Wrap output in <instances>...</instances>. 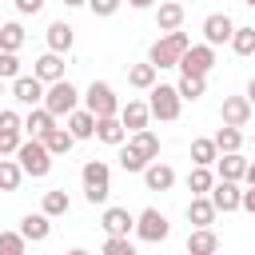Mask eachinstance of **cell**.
I'll return each instance as SVG.
<instances>
[{
  "instance_id": "obj_16",
  "label": "cell",
  "mask_w": 255,
  "mask_h": 255,
  "mask_svg": "<svg viewBox=\"0 0 255 255\" xmlns=\"http://www.w3.org/2000/svg\"><path fill=\"white\" fill-rule=\"evenodd\" d=\"M64 128L76 135V143H80V139H96V116H92L84 104H80V108H72V112L64 116Z\"/></svg>"
},
{
  "instance_id": "obj_12",
  "label": "cell",
  "mask_w": 255,
  "mask_h": 255,
  "mask_svg": "<svg viewBox=\"0 0 255 255\" xmlns=\"http://www.w3.org/2000/svg\"><path fill=\"white\" fill-rule=\"evenodd\" d=\"M100 227L104 235H131L135 227V215L128 207H116V203H104V215H100Z\"/></svg>"
},
{
  "instance_id": "obj_30",
  "label": "cell",
  "mask_w": 255,
  "mask_h": 255,
  "mask_svg": "<svg viewBox=\"0 0 255 255\" xmlns=\"http://www.w3.org/2000/svg\"><path fill=\"white\" fill-rule=\"evenodd\" d=\"M44 147H48L52 155H68V151L76 147V135H72V131H68L64 124H56V128H52V131L44 135Z\"/></svg>"
},
{
  "instance_id": "obj_4",
  "label": "cell",
  "mask_w": 255,
  "mask_h": 255,
  "mask_svg": "<svg viewBox=\"0 0 255 255\" xmlns=\"http://www.w3.org/2000/svg\"><path fill=\"white\" fill-rule=\"evenodd\" d=\"M147 108H151V120H163V124H171V120H179V112H183V96L175 92V84H151L147 88Z\"/></svg>"
},
{
  "instance_id": "obj_21",
  "label": "cell",
  "mask_w": 255,
  "mask_h": 255,
  "mask_svg": "<svg viewBox=\"0 0 255 255\" xmlns=\"http://www.w3.org/2000/svg\"><path fill=\"white\" fill-rule=\"evenodd\" d=\"M60 120L44 108V104H36V108H28V116H24V135H36V139H44L52 128H56Z\"/></svg>"
},
{
  "instance_id": "obj_45",
  "label": "cell",
  "mask_w": 255,
  "mask_h": 255,
  "mask_svg": "<svg viewBox=\"0 0 255 255\" xmlns=\"http://www.w3.org/2000/svg\"><path fill=\"white\" fill-rule=\"evenodd\" d=\"M124 4H131V8H139V12H147V8H155L159 0H124Z\"/></svg>"
},
{
  "instance_id": "obj_6",
  "label": "cell",
  "mask_w": 255,
  "mask_h": 255,
  "mask_svg": "<svg viewBox=\"0 0 255 255\" xmlns=\"http://www.w3.org/2000/svg\"><path fill=\"white\" fill-rule=\"evenodd\" d=\"M80 104L92 112V116H116L120 112V96L108 80H92L84 92H80Z\"/></svg>"
},
{
  "instance_id": "obj_8",
  "label": "cell",
  "mask_w": 255,
  "mask_h": 255,
  "mask_svg": "<svg viewBox=\"0 0 255 255\" xmlns=\"http://www.w3.org/2000/svg\"><path fill=\"white\" fill-rule=\"evenodd\" d=\"M179 76H207L215 68V48L203 40V44H187V52L179 56Z\"/></svg>"
},
{
  "instance_id": "obj_49",
  "label": "cell",
  "mask_w": 255,
  "mask_h": 255,
  "mask_svg": "<svg viewBox=\"0 0 255 255\" xmlns=\"http://www.w3.org/2000/svg\"><path fill=\"white\" fill-rule=\"evenodd\" d=\"M4 84H8V80H4V76H0V96H4Z\"/></svg>"
},
{
  "instance_id": "obj_13",
  "label": "cell",
  "mask_w": 255,
  "mask_h": 255,
  "mask_svg": "<svg viewBox=\"0 0 255 255\" xmlns=\"http://www.w3.org/2000/svg\"><path fill=\"white\" fill-rule=\"evenodd\" d=\"M231 32H235V20H231L227 12H211V16H203V40H207L211 48L227 44Z\"/></svg>"
},
{
  "instance_id": "obj_46",
  "label": "cell",
  "mask_w": 255,
  "mask_h": 255,
  "mask_svg": "<svg viewBox=\"0 0 255 255\" xmlns=\"http://www.w3.org/2000/svg\"><path fill=\"white\" fill-rule=\"evenodd\" d=\"M243 183H255V159H247V167H243Z\"/></svg>"
},
{
  "instance_id": "obj_39",
  "label": "cell",
  "mask_w": 255,
  "mask_h": 255,
  "mask_svg": "<svg viewBox=\"0 0 255 255\" xmlns=\"http://www.w3.org/2000/svg\"><path fill=\"white\" fill-rule=\"evenodd\" d=\"M120 167H124V171H131V175H139V171L147 167V159H139L128 143H120Z\"/></svg>"
},
{
  "instance_id": "obj_23",
  "label": "cell",
  "mask_w": 255,
  "mask_h": 255,
  "mask_svg": "<svg viewBox=\"0 0 255 255\" xmlns=\"http://www.w3.org/2000/svg\"><path fill=\"white\" fill-rule=\"evenodd\" d=\"M211 167H215L219 179H235V183H243V167H247V159H243V151H219Z\"/></svg>"
},
{
  "instance_id": "obj_32",
  "label": "cell",
  "mask_w": 255,
  "mask_h": 255,
  "mask_svg": "<svg viewBox=\"0 0 255 255\" xmlns=\"http://www.w3.org/2000/svg\"><path fill=\"white\" fill-rule=\"evenodd\" d=\"M20 183H24V167L16 159L0 155V191H20Z\"/></svg>"
},
{
  "instance_id": "obj_1",
  "label": "cell",
  "mask_w": 255,
  "mask_h": 255,
  "mask_svg": "<svg viewBox=\"0 0 255 255\" xmlns=\"http://www.w3.org/2000/svg\"><path fill=\"white\" fill-rule=\"evenodd\" d=\"M80 183H84V199L96 207H104L108 203V195H112V167L104 163V159H88L84 167H80Z\"/></svg>"
},
{
  "instance_id": "obj_24",
  "label": "cell",
  "mask_w": 255,
  "mask_h": 255,
  "mask_svg": "<svg viewBox=\"0 0 255 255\" xmlns=\"http://www.w3.org/2000/svg\"><path fill=\"white\" fill-rule=\"evenodd\" d=\"M32 76H40L44 84H52V80H64V56L48 48V52H44V56L32 64Z\"/></svg>"
},
{
  "instance_id": "obj_51",
  "label": "cell",
  "mask_w": 255,
  "mask_h": 255,
  "mask_svg": "<svg viewBox=\"0 0 255 255\" xmlns=\"http://www.w3.org/2000/svg\"><path fill=\"white\" fill-rule=\"evenodd\" d=\"M251 147H255V131H251Z\"/></svg>"
},
{
  "instance_id": "obj_47",
  "label": "cell",
  "mask_w": 255,
  "mask_h": 255,
  "mask_svg": "<svg viewBox=\"0 0 255 255\" xmlns=\"http://www.w3.org/2000/svg\"><path fill=\"white\" fill-rule=\"evenodd\" d=\"M64 8H88V0H60Z\"/></svg>"
},
{
  "instance_id": "obj_5",
  "label": "cell",
  "mask_w": 255,
  "mask_h": 255,
  "mask_svg": "<svg viewBox=\"0 0 255 255\" xmlns=\"http://www.w3.org/2000/svg\"><path fill=\"white\" fill-rule=\"evenodd\" d=\"M44 108L56 116V120H64L72 108H80V88L64 76V80H52L48 88H44Z\"/></svg>"
},
{
  "instance_id": "obj_26",
  "label": "cell",
  "mask_w": 255,
  "mask_h": 255,
  "mask_svg": "<svg viewBox=\"0 0 255 255\" xmlns=\"http://www.w3.org/2000/svg\"><path fill=\"white\" fill-rule=\"evenodd\" d=\"M40 211H44V215H52V219H60V215H68V211H72V195H68L64 187H52V191H44Z\"/></svg>"
},
{
  "instance_id": "obj_7",
  "label": "cell",
  "mask_w": 255,
  "mask_h": 255,
  "mask_svg": "<svg viewBox=\"0 0 255 255\" xmlns=\"http://www.w3.org/2000/svg\"><path fill=\"white\" fill-rule=\"evenodd\" d=\"M131 235H135L139 243H163V239L171 235V223H167V215H163L159 207H143V211L135 215Z\"/></svg>"
},
{
  "instance_id": "obj_52",
  "label": "cell",
  "mask_w": 255,
  "mask_h": 255,
  "mask_svg": "<svg viewBox=\"0 0 255 255\" xmlns=\"http://www.w3.org/2000/svg\"><path fill=\"white\" fill-rule=\"evenodd\" d=\"M179 4H183V0H179Z\"/></svg>"
},
{
  "instance_id": "obj_2",
  "label": "cell",
  "mask_w": 255,
  "mask_h": 255,
  "mask_svg": "<svg viewBox=\"0 0 255 255\" xmlns=\"http://www.w3.org/2000/svg\"><path fill=\"white\" fill-rule=\"evenodd\" d=\"M52 151L44 147V139H36V135H24L20 139V147H16V163L24 167V175H32V179H44L48 171H52Z\"/></svg>"
},
{
  "instance_id": "obj_17",
  "label": "cell",
  "mask_w": 255,
  "mask_h": 255,
  "mask_svg": "<svg viewBox=\"0 0 255 255\" xmlns=\"http://www.w3.org/2000/svg\"><path fill=\"white\" fill-rule=\"evenodd\" d=\"M96 139L108 143V147H120V143L128 139V128H124L120 112H116V116H96Z\"/></svg>"
},
{
  "instance_id": "obj_36",
  "label": "cell",
  "mask_w": 255,
  "mask_h": 255,
  "mask_svg": "<svg viewBox=\"0 0 255 255\" xmlns=\"http://www.w3.org/2000/svg\"><path fill=\"white\" fill-rule=\"evenodd\" d=\"M215 155H219V147H215V139L211 135H195L191 139V163H215Z\"/></svg>"
},
{
  "instance_id": "obj_29",
  "label": "cell",
  "mask_w": 255,
  "mask_h": 255,
  "mask_svg": "<svg viewBox=\"0 0 255 255\" xmlns=\"http://www.w3.org/2000/svg\"><path fill=\"white\" fill-rule=\"evenodd\" d=\"M211 183H215V167H207V163H191V171H187V191H191V195H207Z\"/></svg>"
},
{
  "instance_id": "obj_35",
  "label": "cell",
  "mask_w": 255,
  "mask_h": 255,
  "mask_svg": "<svg viewBox=\"0 0 255 255\" xmlns=\"http://www.w3.org/2000/svg\"><path fill=\"white\" fill-rule=\"evenodd\" d=\"M211 139H215V147H219V151H243V128L223 124V128H219Z\"/></svg>"
},
{
  "instance_id": "obj_34",
  "label": "cell",
  "mask_w": 255,
  "mask_h": 255,
  "mask_svg": "<svg viewBox=\"0 0 255 255\" xmlns=\"http://www.w3.org/2000/svg\"><path fill=\"white\" fill-rule=\"evenodd\" d=\"M231 52L235 56H255V28H247V24H235V32H231Z\"/></svg>"
},
{
  "instance_id": "obj_14",
  "label": "cell",
  "mask_w": 255,
  "mask_h": 255,
  "mask_svg": "<svg viewBox=\"0 0 255 255\" xmlns=\"http://www.w3.org/2000/svg\"><path fill=\"white\" fill-rule=\"evenodd\" d=\"M139 175H143V187H147V191H171V187H175V167L163 163V159H151Z\"/></svg>"
},
{
  "instance_id": "obj_18",
  "label": "cell",
  "mask_w": 255,
  "mask_h": 255,
  "mask_svg": "<svg viewBox=\"0 0 255 255\" xmlns=\"http://www.w3.org/2000/svg\"><path fill=\"white\" fill-rule=\"evenodd\" d=\"M124 143H128V147H131V151H135L139 159H147V163H151V159H159V135H155L151 128L128 131V139H124Z\"/></svg>"
},
{
  "instance_id": "obj_40",
  "label": "cell",
  "mask_w": 255,
  "mask_h": 255,
  "mask_svg": "<svg viewBox=\"0 0 255 255\" xmlns=\"http://www.w3.org/2000/svg\"><path fill=\"white\" fill-rule=\"evenodd\" d=\"M24 68H20V52H0V76L4 80H16Z\"/></svg>"
},
{
  "instance_id": "obj_10",
  "label": "cell",
  "mask_w": 255,
  "mask_h": 255,
  "mask_svg": "<svg viewBox=\"0 0 255 255\" xmlns=\"http://www.w3.org/2000/svg\"><path fill=\"white\" fill-rule=\"evenodd\" d=\"M251 116H255V104H251L247 96H223V104H219V120H223V124H231V128H247Z\"/></svg>"
},
{
  "instance_id": "obj_22",
  "label": "cell",
  "mask_w": 255,
  "mask_h": 255,
  "mask_svg": "<svg viewBox=\"0 0 255 255\" xmlns=\"http://www.w3.org/2000/svg\"><path fill=\"white\" fill-rule=\"evenodd\" d=\"M20 235H24L28 243H44V239L52 235V215H44V211H28V215L20 219Z\"/></svg>"
},
{
  "instance_id": "obj_33",
  "label": "cell",
  "mask_w": 255,
  "mask_h": 255,
  "mask_svg": "<svg viewBox=\"0 0 255 255\" xmlns=\"http://www.w3.org/2000/svg\"><path fill=\"white\" fill-rule=\"evenodd\" d=\"M175 92L183 96V104H195V100L207 92V76H179V80H175Z\"/></svg>"
},
{
  "instance_id": "obj_9",
  "label": "cell",
  "mask_w": 255,
  "mask_h": 255,
  "mask_svg": "<svg viewBox=\"0 0 255 255\" xmlns=\"http://www.w3.org/2000/svg\"><path fill=\"white\" fill-rule=\"evenodd\" d=\"M12 84V100L20 104V108H36V104H44V80L40 76H32V72H20L16 80H8Z\"/></svg>"
},
{
  "instance_id": "obj_48",
  "label": "cell",
  "mask_w": 255,
  "mask_h": 255,
  "mask_svg": "<svg viewBox=\"0 0 255 255\" xmlns=\"http://www.w3.org/2000/svg\"><path fill=\"white\" fill-rule=\"evenodd\" d=\"M243 96H247V100H251V104H255V76H251V80H247V92H243Z\"/></svg>"
},
{
  "instance_id": "obj_44",
  "label": "cell",
  "mask_w": 255,
  "mask_h": 255,
  "mask_svg": "<svg viewBox=\"0 0 255 255\" xmlns=\"http://www.w3.org/2000/svg\"><path fill=\"white\" fill-rule=\"evenodd\" d=\"M12 4H16L20 16H36V12H44V0H12Z\"/></svg>"
},
{
  "instance_id": "obj_41",
  "label": "cell",
  "mask_w": 255,
  "mask_h": 255,
  "mask_svg": "<svg viewBox=\"0 0 255 255\" xmlns=\"http://www.w3.org/2000/svg\"><path fill=\"white\" fill-rule=\"evenodd\" d=\"M88 8H92V16L108 20V16H116V12L124 8V0H88Z\"/></svg>"
},
{
  "instance_id": "obj_20",
  "label": "cell",
  "mask_w": 255,
  "mask_h": 255,
  "mask_svg": "<svg viewBox=\"0 0 255 255\" xmlns=\"http://www.w3.org/2000/svg\"><path fill=\"white\" fill-rule=\"evenodd\" d=\"M120 120H124L128 131L151 128V108H147V100H128V104H120Z\"/></svg>"
},
{
  "instance_id": "obj_43",
  "label": "cell",
  "mask_w": 255,
  "mask_h": 255,
  "mask_svg": "<svg viewBox=\"0 0 255 255\" xmlns=\"http://www.w3.org/2000/svg\"><path fill=\"white\" fill-rule=\"evenodd\" d=\"M20 139H24V131H0V155H16Z\"/></svg>"
},
{
  "instance_id": "obj_11",
  "label": "cell",
  "mask_w": 255,
  "mask_h": 255,
  "mask_svg": "<svg viewBox=\"0 0 255 255\" xmlns=\"http://www.w3.org/2000/svg\"><path fill=\"white\" fill-rule=\"evenodd\" d=\"M239 195H243V187L235 183V179H219L215 175V183H211V191H207V199L215 203V211H239Z\"/></svg>"
},
{
  "instance_id": "obj_3",
  "label": "cell",
  "mask_w": 255,
  "mask_h": 255,
  "mask_svg": "<svg viewBox=\"0 0 255 255\" xmlns=\"http://www.w3.org/2000/svg\"><path fill=\"white\" fill-rule=\"evenodd\" d=\"M187 44H191V36L187 32H159V40H151V48H147V60L155 64V68H175L179 64V56L187 52Z\"/></svg>"
},
{
  "instance_id": "obj_42",
  "label": "cell",
  "mask_w": 255,
  "mask_h": 255,
  "mask_svg": "<svg viewBox=\"0 0 255 255\" xmlns=\"http://www.w3.org/2000/svg\"><path fill=\"white\" fill-rule=\"evenodd\" d=\"M0 131H24V116L16 108H4L0 112Z\"/></svg>"
},
{
  "instance_id": "obj_31",
  "label": "cell",
  "mask_w": 255,
  "mask_h": 255,
  "mask_svg": "<svg viewBox=\"0 0 255 255\" xmlns=\"http://www.w3.org/2000/svg\"><path fill=\"white\" fill-rule=\"evenodd\" d=\"M24 40H28V32H24V24H20V20L0 24V52H20V48H24Z\"/></svg>"
},
{
  "instance_id": "obj_38",
  "label": "cell",
  "mask_w": 255,
  "mask_h": 255,
  "mask_svg": "<svg viewBox=\"0 0 255 255\" xmlns=\"http://www.w3.org/2000/svg\"><path fill=\"white\" fill-rule=\"evenodd\" d=\"M104 255H135V239L131 235H108L104 239Z\"/></svg>"
},
{
  "instance_id": "obj_19",
  "label": "cell",
  "mask_w": 255,
  "mask_h": 255,
  "mask_svg": "<svg viewBox=\"0 0 255 255\" xmlns=\"http://www.w3.org/2000/svg\"><path fill=\"white\" fill-rule=\"evenodd\" d=\"M183 16H187V8H183L179 0H159V4H155V28H159V32L183 28Z\"/></svg>"
},
{
  "instance_id": "obj_37",
  "label": "cell",
  "mask_w": 255,
  "mask_h": 255,
  "mask_svg": "<svg viewBox=\"0 0 255 255\" xmlns=\"http://www.w3.org/2000/svg\"><path fill=\"white\" fill-rule=\"evenodd\" d=\"M28 251V239L20 235V227L16 231H0V255H24Z\"/></svg>"
},
{
  "instance_id": "obj_25",
  "label": "cell",
  "mask_w": 255,
  "mask_h": 255,
  "mask_svg": "<svg viewBox=\"0 0 255 255\" xmlns=\"http://www.w3.org/2000/svg\"><path fill=\"white\" fill-rule=\"evenodd\" d=\"M215 203L207 199V195H191V203H187V223L191 227H211L215 223Z\"/></svg>"
},
{
  "instance_id": "obj_28",
  "label": "cell",
  "mask_w": 255,
  "mask_h": 255,
  "mask_svg": "<svg viewBox=\"0 0 255 255\" xmlns=\"http://www.w3.org/2000/svg\"><path fill=\"white\" fill-rule=\"evenodd\" d=\"M155 80H159V68H155L151 60H143V64H131V68H128V84H131L135 92H147Z\"/></svg>"
},
{
  "instance_id": "obj_15",
  "label": "cell",
  "mask_w": 255,
  "mask_h": 255,
  "mask_svg": "<svg viewBox=\"0 0 255 255\" xmlns=\"http://www.w3.org/2000/svg\"><path fill=\"white\" fill-rule=\"evenodd\" d=\"M44 40H48V48H52V52L68 56V52H72V44H76V28H72L68 20H52V24L44 28Z\"/></svg>"
},
{
  "instance_id": "obj_50",
  "label": "cell",
  "mask_w": 255,
  "mask_h": 255,
  "mask_svg": "<svg viewBox=\"0 0 255 255\" xmlns=\"http://www.w3.org/2000/svg\"><path fill=\"white\" fill-rule=\"evenodd\" d=\"M243 4H247V8H255V0H243Z\"/></svg>"
},
{
  "instance_id": "obj_27",
  "label": "cell",
  "mask_w": 255,
  "mask_h": 255,
  "mask_svg": "<svg viewBox=\"0 0 255 255\" xmlns=\"http://www.w3.org/2000/svg\"><path fill=\"white\" fill-rule=\"evenodd\" d=\"M187 251H191V255H211V251H219V235H215L211 227H191Z\"/></svg>"
}]
</instances>
